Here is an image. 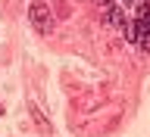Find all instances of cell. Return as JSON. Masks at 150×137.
Instances as JSON below:
<instances>
[{
	"instance_id": "7a4b0ae2",
	"label": "cell",
	"mask_w": 150,
	"mask_h": 137,
	"mask_svg": "<svg viewBox=\"0 0 150 137\" xmlns=\"http://www.w3.org/2000/svg\"><path fill=\"white\" fill-rule=\"evenodd\" d=\"M134 25H138V31L141 28H150V0H138V9H134Z\"/></svg>"
},
{
	"instance_id": "52a82bcc",
	"label": "cell",
	"mask_w": 150,
	"mask_h": 137,
	"mask_svg": "<svg viewBox=\"0 0 150 137\" xmlns=\"http://www.w3.org/2000/svg\"><path fill=\"white\" fill-rule=\"evenodd\" d=\"M100 6L103 9H112V6H116V0H100Z\"/></svg>"
},
{
	"instance_id": "ba28073f",
	"label": "cell",
	"mask_w": 150,
	"mask_h": 137,
	"mask_svg": "<svg viewBox=\"0 0 150 137\" xmlns=\"http://www.w3.org/2000/svg\"><path fill=\"white\" fill-rule=\"evenodd\" d=\"M131 3H134V0H119V6L125 9V6H131Z\"/></svg>"
},
{
	"instance_id": "9c48e42d",
	"label": "cell",
	"mask_w": 150,
	"mask_h": 137,
	"mask_svg": "<svg viewBox=\"0 0 150 137\" xmlns=\"http://www.w3.org/2000/svg\"><path fill=\"white\" fill-rule=\"evenodd\" d=\"M0 112H3V109H0Z\"/></svg>"
},
{
	"instance_id": "277c9868",
	"label": "cell",
	"mask_w": 150,
	"mask_h": 137,
	"mask_svg": "<svg viewBox=\"0 0 150 137\" xmlns=\"http://www.w3.org/2000/svg\"><path fill=\"white\" fill-rule=\"evenodd\" d=\"M122 31H125V41L128 44H138V25H134V19H125Z\"/></svg>"
},
{
	"instance_id": "3957f363",
	"label": "cell",
	"mask_w": 150,
	"mask_h": 137,
	"mask_svg": "<svg viewBox=\"0 0 150 137\" xmlns=\"http://www.w3.org/2000/svg\"><path fill=\"white\" fill-rule=\"evenodd\" d=\"M125 19L128 16H125V9H122L119 3H116L112 9H106V22H110V25H125Z\"/></svg>"
},
{
	"instance_id": "5b68a950",
	"label": "cell",
	"mask_w": 150,
	"mask_h": 137,
	"mask_svg": "<svg viewBox=\"0 0 150 137\" xmlns=\"http://www.w3.org/2000/svg\"><path fill=\"white\" fill-rule=\"evenodd\" d=\"M138 47L144 53H150V28H141L138 31Z\"/></svg>"
},
{
	"instance_id": "8992f818",
	"label": "cell",
	"mask_w": 150,
	"mask_h": 137,
	"mask_svg": "<svg viewBox=\"0 0 150 137\" xmlns=\"http://www.w3.org/2000/svg\"><path fill=\"white\" fill-rule=\"evenodd\" d=\"M31 112H35V119H38V125H41V131H47V122H44V115H41V109H38V106H31Z\"/></svg>"
},
{
	"instance_id": "6da1fadb",
	"label": "cell",
	"mask_w": 150,
	"mask_h": 137,
	"mask_svg": "<svg viewBox=\"0 0 150 137\" xmlns=\"http://www.w3.org/2000/svg\"><path fill=\"white\" fill-rule=\"evenodd\" d=\"M28 19H31V25H35L38 34H50V28H53V13L47 9L44 0H31V6H28Z\"/></svg>"
}]
</instances>
